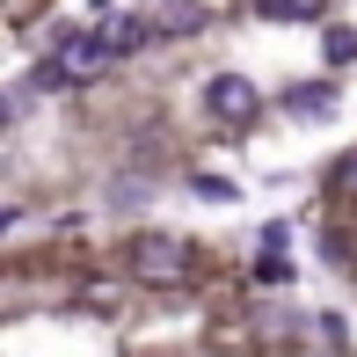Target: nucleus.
Masks as SVG:
<instances>
[{"label": "nucleus", "instance_id": "nucleus-1", "mask_svg": "<svg viewBox=\"0 0 357 357\" xmlns=\"http://www.w3.org/2000/svg\"><path fill=\"white\" fill-rule=\"evenodd\" d=\"M109 37L102 29H59L52 37V59H44V88H66V80H95L109 66Z\"/></svg>", "mask_w": 357, "mask_h": 357}, {"label": "nucleus", "instance_id": "nucleus-2", "mask_svg": "<svg viewBox=\"0 0 357 357\" xmlns=\"http://www.w3.org/2000/svg\"><path fill=\"white\" fill-rule=\"evenodd\" d=\"M190 270V241H175V234H139L132 241V278L139 284H175Z\"/></svg>", "mask_w": 357, "mask_h": 357}, {"label": "nucleus", "instance_id": "nucleus-3", "mask_svg": "<svg viewBox=\"0 0 357 357\" xmlns=\"http://www.w3.org/2000/svg\"><path fill=\"white\" fill-rule=\"evenodd\" d=\"M204 109H212L219 124H255L263 95H255V80H241V73H219L212 88H204Z\"/></svg>", "mask_w": 357, "mask_h": 357}, {"label": "nucleus", "instance_id": "nucleus-4", "mask_svg": "<svg viewBox=\"0 0 357 357\" xmlns=\"http://www.w3.org/2000/svg\"><path fill=\"white\" fill-rule=\"evenodd\" d=\"M153 29H160V22H139V15H109V22H102V37H109V52H139Z\"/></svg>", "mask_w": 357, "mask_h": 357}, {"label": "nucleus", "instance_id": "nucleus-5", "mask_svg": "<svg viewBox=\"0 0 357 357\" xmlns=\"http://www.w3.org/2000/svg\"><path fill=\"white\" fill-rule=\"evenodd\" d=\"M284 109H299V117H321V109H335V88H328V80H306V88H284Z\"/></svg>", "mask_w": 357, "mask_h": 357}, {"label": "nucleus", "instance_id": "nucleus-6", "mask_svg": "<svg viewBox=\"0 0 357 357\" xmlns=\"http://www.w3.org/2000/svg\"><path fill=\"white\" fill-rule=\"evenodd\" d=\"M263 22H321V0H255Z\"/></svg>", "mask_w": 357, "mask_h": 357}, {"label": "nucleus", "instance_id": "nucleus-7", "mask_svg": "<svg viewBox=\"0 0 357 357\" xmlns=\"http://www.w3.org/2000/svg\"><path fill=\"white\" fill-rule=\"evenodd\" d=\"M321 52H328V66H350L357 59V29H321Z\"/></svg>", "mask_w": 357, "mask_h": 357}, {"label": "nucleus", "instance_id": "nucleus-8", "mask_svg": "<svg viewBox=\"0 0 357 357\" xmlns=\"http://www.w3.org/2000/svg\"><path fill=\"white\" fill-rule=\"evenodd\" d=\"M160 29H168V37L183 29V37H190V29H204V8H190V0H175V8L160 15Z\"/></svg>", "mask_w": 357, "mask_h": 357}, {"label": "nucleus", "instance_id": "nucleus-9", "mask_svg": "<svg viewBox=\"0 0 357 357\" xmlns=\"http://www.w3.org/2000/svg\"><path fill=\"white\" fill-rule=\"evenodd\" d=\"M197 197H212V204H234V183H226V175H197Z\"/></svg>", "mask_w": 357, "mask_h": 357}, {"label": "nucleus", "instance_id": "nucleus-10", "mask_svg": "<svg viewBox=\"0 0 357 357\" xmlns=\"http://www.w3.org/2000/svg\"><path fill=\"white\" fill-rule=\"evenodd\" d=\"M335 183H343V190H357V153L343 160V168H335Z\"/></svg>", "mask_w": 357, "mask_h": 357}]
</instances>
